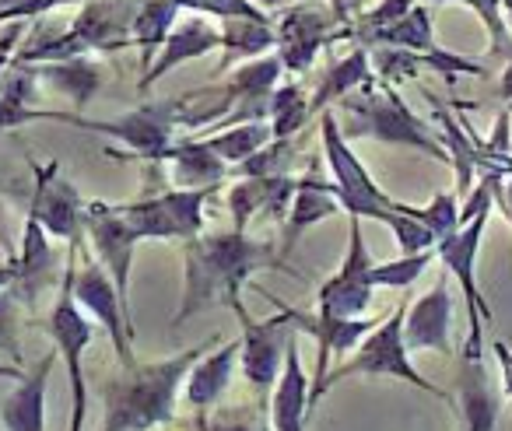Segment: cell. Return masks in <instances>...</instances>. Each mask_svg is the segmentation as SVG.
<instances>
[{
	"instance_id": "1",
	"label": "cell",
	"mask_w": 512,
	"mask_h": 431,
	"mask_svg": "<svg viewBox=\"0 0 512 431\" xmlns=\"http://www.w3.org/2000/svg\"><path fill=\"white\" fill-rule=\"evenodd\" d=\"M260 270H278V274H295L285 263L281 249L274 242L253 239L249 232H214L193 235L183 242V302L172 319V330L186 323L190 316L214 305L235 309V316L246 319L242 305V288Z\"/></svg>"
},
{
	"instance_id": "2",
	"label": "cell",
	"mask_w": 512,
	"mask_h": 431,
	"mask_svg": "<svg viewBox=\"0 0 512 431\" xmlns=\"http://www.w3.org/2000/svg\"><path fill=\"white\" fill-rule=\"evenodd\" d=\"M221 333L207 337L204 344H193L186 351L172 354L165 361H148V365H130L123 375L106 382L102 400H106V417L102 431H151L158 424H169L176 417L179 386L190 375L193 361L221 344Z\"/></svg>"
},
{
	"instance_id": "3",
	"label": "cell",
	"mask_w": 512,
	"mask_h": 431,
	"mask_svg": "<svg viewBox=\"0 0 512 431\" xmlns=\"http://www.w3.org/2000/svg\"><path fill=\"white\" fill-rule=\"evenodd\" d=\"M355 375H386V379H400V382H407V386H414V389H421V393H428V396H435V400L456 407L453 396H449L446 389H439L435 382H428L425 375H418V368H414L411 351H407V344H404V305H397L393 312H386V316L379 319V323L372 326L362 340H358L351 358H344L341 365L327 368V375L309 386V410H313L316 403H320L323 396L337 386V382L355 379Z\"/></svg>"
},
{
	"instance_id": "4",
	"label": "cell",
	"mask_w": 512,
	"mask_h": 431,
	"mask_svg": "<svg viewBox=\"0 0 512 431\" xmlns=\"http://www.w3.org/2000/svg\"><path fill=\"white\" fill-rule=\"evenodd\" d=\"M334 113H341L344 120V137H369L379 144H393V148H411L421 155H432L439 162H449L446 148L432 137V130L404 106L397 92L390 85H376V81H362L355 92H348L337 102Z\"/></svg>"
},
{
	"instance_id": "5",
	"label": "cell",
	"mask_w": 512,
	"mask_h": 431,
	"mask_svg": "<svg viewBox=\"0 0 512 431\" xmlns=\"http://www.w3.org/2000/svg\"><path fill=\"white\" fill-rule=\"evenodd\" d=\"M78 249L81 246H67V267H64V281H60V298L53 305L50 319H46V333L53 337L57 351L67 361V382H71V431L85 428L88 417V382H85V351L92 344V319L85 316V309L74 298V267H78Z\"/></svg>"
},
{
	"instance_id": "6",
	"label": "cell",
	"mask_w": 512,
	"mask_h": 431,
	"mask_svg": "<svg viewBox=\"0 0 512 431\" xmlns=\"http://www.w3.org/2000/svg\"><path fill=\"white\" fill-rule=\"evenodd\" d=\"M488 218L491 211L474 214V218L456 225V232H449L435 246V256L442 260V267L460 281L463 305H467V344H463V358H474V361H484V319L491 323L488 298L477 291V253H481Z\"/></svg>"
},
{
	"instance_id": "7",
	"label": "cell",
	"mask_w": 512,
	"mask_h": 431,
	"mask_svg": "<svg viewBox=\"0 0 512 431\" xmlns=\"http://www.w3.org/2000/svg\"><path fill=\"white\" fill-rule=\"evenodd\" d=\"M320 141H323V155H327V165H330V176H334L341 211H348L351 218H362V221L365 218L383 221V214L390 211L397 200L379 190V183L369 176V169L358 162L348 137H344L334 106L320 113Z\"/></svg>"
},
{
	"instance_id": "8",
	"label": "cell",
	"mask_w": 512,
	"mask_h": 431,
	"mask_svg": "<svg viewBox=\"0 0 512 431\" xmlns=\"http://www.w3.org/2000/svg\"><path fill=\"white\" fill-rule=\"evenodd\" d=\"M218 186H200V190H162L141 197L134 204H116L137 242L158 239V242H186L204 232V207Z\"/></svg>"
},
{
	"instance_id": "9",
	"label": "cell",
	"mask_w": 512,
	"mask_h": 431,
	"mask_svg": "<svg viewBox=\"0 0 512 431\" xmlns=\"http://www.w3.org/2000/svg\"><path fill=\"white\" fill-rule=\"evenodd\" d=\"M372 260L369 246H365L362 235V218H351L348 228V253H344L341 267L334 277L320 284L316 291V312L323 316H337V319H351V316H365V309L372 305Z\"/></svg>"
},
{
	"instance_id": "10",
	"label": "cell",
	"mask_w": 512,
	"mask_h": 431,
	"mask_svg": "<svg viewBox=\"0 0 512 431\" xmlns=\"http://www.w3.org/2000/svg\"><path fill=\"white\" fill-rule=\"evenodd\" d=\"M71 288H74V298H78L81 309H85L92 319H99L102 330L109 333L120 365L123 368L137 365V358H134V319H130L127 309H123L120 291H116L113 277L106 274V267L92 256L85 267H74Z\"/></svg>"
},
{
	"instance_id": "11",
	"label": "cell",
	"mask_w": 512,
	"mask_h": 431,
	"mask_svg": "<svg viewBox=\"0 0 512 431\" xmlns=\"http://www.w3.org/2000/svg\"><path fill=\"white\" fill-rule=\"evenodd\" d=\"M53 120L113 137V141L127 144L134 151L130 158H144V162H155L158 151L176 141V123H172L169 102H151V106L134 109V113L120 116V120H85L81 113H53Z\"/></svg>"
},
{
	"instance_id": "12",
	"label": "cell",
	"mask_w": 512,
	"mask_h": 431,
	"mask_svg": "<svg viewBox=\"0 0 512 431\" xmlns=\"http://www.w3.org/2000/svg\"><path fill=\"white\" fill-rule=\"evenodd\" d=\"M278 46L274 53L281 57L285 71L306 74L316 64L323 46H330L334 39L348 36V25L327 8H313V4H299L288 8L278 22Z\"/></svg>"
},
{
	"instance_id": "13",
	"label": "cell",
	"mask_w": 512,
	"mask_h": 431,
	"mask_svg": "<svg viewBox=\"0 0 512 431\" xmlns=\"http://www.w3.org/2000/svg\"><path fill=\"white\" fill-rule=\"evenodd\" d=\"M85 235H88V242H92L95 260H99L102 267H106V274L113 277L123 309H127V316H130V270H134L137 235L130 232V225L123 221L120 207L102 204V200L85 204Z\"/></svg>"
},
{
	"instance_id": "14",
	"label": "cell",
	"mask_w": 512,
	"mask_h": 431,
	"mask_svg": "<svg viewBox=\"0 0 512 431\" xmlns=\"http://www.w3.org/2000/svg\"><path fill=\"white\" fill-rule=\"evenodd\" d=\"M36 172V193H32L29 214L46 228V235H57L67 246H81L85 235V200L78 197L67 179H60V165H32Z\"/></svg>"
},
{
	"instance_id": "15",
	"label": "cell",
	"mask_w": 512,
	"mask_h": 431,
	"mask_svg": "<svg viewBox=\"0 0 512 431\" xmlns=\"http://www.w3.org/2000/svg\"><path fill=\"white\" fill-rule=\"evenodd\" d=\"M242 333H239V368L246 375V382L260 393L274 389L285 365V351L288 340L295 337V330L285 323L281 316H271L264 323H256L253 316L239 319Z\"/></svg>"
},
{
	"instance_id": "16",
	"label": "cell",
	"mask_w": 512,
	"mask_h": 431,
	"mask_svg": "<svg viewBox=\"0 0 512 431\" xmlns=\"http://www.w3.org/2000/svg\"><path fill=\"white\" fill-rule=\"evenodd\" d=\"M271 298V295H267ZM274 305H278V316L285 319L292 330L306 333V337H313L316 344H320V358H316V375H309V386L313 382H320L323 375H327L330 361L341 358V354H348V347H355L358 340L365 337V333L372 330V326L379 323V319H365V316H351V319H337V316H323V312H306V309H292V305L278 302V298H271Z\"/></svg>"
},
{
	"instance_id": "17",
	"label": "cell",
	"mask_w": 512,
	"mask_h": 431,
	"mask_svg": "<svg viewBox=\"0 0 512 431\" xmlns=\"http://www.w3.org/2000/svg\"><path fill=\"white\" fill-rule=\"evenodd\" d=\"M449 330H453V295L446 277H439L425 295L414 298L411 309H404V344L411 354H449L453 351Z\"/></svg>"
},
{
	"instance_id": "18",
	"label": "cell",
	"mask_w": 512,
	"mask_h": 431,
	"mask_svg": "<svg viewBox=\"0 0 512 431\" xmlns=\"http://www.w3.org/2000/svg\"><path fill=\"white\" fill-rule=\"evenodd\" d=\"M137 4L141 0H85L71 32L85 46V53H116L130 46Z\"/></svg>"
},
{
	"instance_id": "19",
	"label": "cell",
	"mask_w": 512,
	"mask_h": 431,
	"mask_svg": "<svg viewBox=\"0 0 512 431\" xmlns=\"http://www.w3.org/2000/svg\"><path fill=\"white\" fill-rule=\"evenodd\" d=\"M221 46V32L214 29L211 22H204V18H186V22L172 25V32L165 36L162 50L155 53V60L148 64V71L141 74V92H148L151 85H158V81L165 78V74H172L176 67L190 64V60H200L207 57V53H214Z\"/></svg>"
},
{
	"instance_id": "20",
	"label": "cell",
	"mask_w": 512,
	"mask_h": 431,
	"mask_svg": "<svg viewBox=\"0 0 512 431\" xmlns=\"http://www.w3.org/2000/svg\"><path fill=\"white\" fill-rule=\"evenodd\" d=\"M295 193L292 176H264V179H249L242 176L239 183L228 190V211L239 232H249V225L260 218L281 221L288 214Z\"/></svg>"
},
{
	"instance_id": "21",
	"label": "cell",
	"mask_w": 512,
	"mask_h": 431,
	"mask_svg": "<svg viewBox=\"0 0 512 431\" xmlns=\"http://www.w3.org/2000/svg\"><path fill=\"white\" fill-rule=\"evenodd\" d=\"M155 162H162L169 169L172 186L179 190H200V186H221V179L228 176V162L221 155H214L200 137H179L169 148H162L155 155Z\"/></svg>"
},
{
	"instance_id": "22",
	"label": "cell",
	"mask_w": 512,
	"mask_h": 431,
	"mask_svg": "<svg viewBox=\"0 0 512 431\" xmlns=\"http://www.w3.org/2000/svg\"><path fill=\"white\" fill-rule=\"evenodd\" d=\"M235 361H239V337L232 340H221L218 351H207L193 361L190 375L183 382V396L197 417H204L214 403L225 396V389L232 386V375H235Z\"/></svg>"
},
{
	"instance_id": "23",
	"label": "cell",
	"mask_w": 512,
	"mask_h": 431,
	"mask_svg": "<svg viewBox=\"0 0 512 431\" xmlns=\"http://www.w3.org/2000/svg\"><path fill=\"white\" fill-rule=\"evenodd\" d=\"M309 417V375L302 368L299 337L288 340L285 365L271 396V431H306Z\"/></svg>"
},
{
	"instance_id": "24",
	"label": "cell",
	"mask_w": 512,
	"mask_h": 431,
	"mask_svg": "<svg viewBox=\"0 0 512 431\" xmlns=\"http://www.w3.org/2000/svg\"><path fill=\"white\" fill-rule=\"evenodd\" d=\"M337 211H341V200H337L334 183H320L316 176L295 179L292 204H288V214H285V235H281V246H278L281 256L288 260L295 242H299L309 228L320 225V221H330Z\"/></svg>"
},
{
	"instance_id": "25",
	"label": "cell",
	"mask_w": 512,
	"mask_h": 431,
	"mask_svg": "<svg viewBox=\"0 0 512 431\" xmlns=\"http://www.w3.org/2000/svg\"><path fill=\"white\" fill-rule=\"evenodd\" d=\"M53 246L46 228L39 225L32 214H25V232H22V253L15 260V281L8 284L18 295L22 305H36L39 291L53 284Z\"/></svg>"
},
{
	"instance_id": "26",
	"label": "cell",
	"mask_w": 512,
	"mask_h": 431,
	"mask_svg": "<svg viewBox=\"0 0 512 431\" xmlns=\"http://www.w3.org/2000/svg\"><path fill=\"white\" fill-rule=\"evenodd\" d=\"M53 354L36 361L32 372H22L15 393L0 407V421L4 431H46V386H50L53 372Z\"/></svg>"
},
{
	"instance_id": "27",
	"label": "cell",
	"mask_w": 512,
	"mask_h": 431,
	"mask_svg": "<svg viewBox=\"0 0 512 431\" xmlns=\"http://www.w3.org/2000/svg\"><path fill=\"white\" fill-rule=\"evenodd\" d=\"M456 382H460V403H456V410L463 417V431H495L498 414H502V396L491 389L484 361L463 358Z\"/></svg>"
},
{
	"instance_id": "28",
	"label": "cell",
	"mask_w": 512,
	"mask_h": 431,
	"mask_svg": "<svg viewBox=\"0 0 512 431\" xmlns=\"http://www.w3.org/2000/svg\"><path fill=\"white\" fill-rule=\"evenodd\" d=\"M218 32H221L218 50L225 53L218 71H232V64H239V60L264 57V53H274V46H278L274 25L256 22V18H221Z\"/></svg>"
},
{
	"instance_id": "29",
	"label": "cell",
	"mask_w": 512,
	"mask_h": 431,
	"mask_svg": "<svg viewBox=\"0 0 512 431\" xmlns=\"http://www.w3.org/2000/svg\"><path fill=\"white\" fill-rule=\"evenodd\" d=\"M369 78H372V60H369V50H365V46L351 50L348 57L334 60V64L327 67V74H323V81L316 85V95L309 99L313 116L323 113V109H330V106H337L344 95L355 92V88Z\"/></svg>"
},
{
	"instance_id": "30",
	"label": "cell",
	"mask_w": 512,
	"mask_h": 431,
	"mask_svg": "<svg viewBox=\"0 0 512 431\" xmlns=\"http://www.w3.org/2000/svg\"><path fill=\"white\" fill-rule=\"evenodd\" d=\"M36 74H39V81L53 85L60 95H67L78 113L92 102V95L99 92V85H102L99 64L88 60V57H71V60H57V64H43V67H36Z\"/></svg>"
},
{
	"instance_id": "31",
	"label": "cell",
	"mask_w": 512,
	"mask_h": 431,
	"mask_svg": "<svg viewBox=\"0 0 512 431\" xmlns=\"http://www.w3.org/2000/svg\"><path fill=\"white\" fill-rule=\"evenodd\" d=\"M179 15L176 0H141L137 4L134 25H130V43L141 50V67L148 71V64L155 60V53L162 50L165 36L172 32Z\"/></svg>"
},
{
	"instance_id": "32",
	"label": "cell",
	"mask_w": 512,
	"mask_h": 431,
	"mask_svg": "<svg viewBox=\"0 0 512 431\" xmlns=\"http://www.w3.org/2000/svg\"><path fill=\"white\" fill-rule=\"evenodd\" d=\"M214 155H221L228 162V169H235L239 162H246L253 151H260L271 141V123L267 120H249V123H232V127L218 130L211 137H200Z\"/></svg>"
},
{
	"instance_id": "33",
	"label": "cell",
	"mask_w": 512,
	"mask_h": 431,
	"mask_svg": "<svg viewBox=\"0 0 512 431\" xmlns=\"http://www.w3.org/2000/svg\"><path fill=\"white\" fill-rule=\"evenodd\" d=\"M369 46H397V50H411V53H428L435 50V36H432V18L421 4H414L404 18H397L393 25H386Z\"/></svg>"
},
{
	"instance_id": "34",
	"label": "cell",
	"mask_w": 512,
	"mask_h": 431,
	"mask_svg": "<svg viewBox=\"0 0 512 431\" xmlns=\"http://www.w3.org/2000/svg\"><path fill=\"white\" fill-rule=\"evenodd\" d=\"M383 225L393 232V242H397L404 253H428V249L439 246V235L425 225V221L414 214L411 204H393L390 211L383 214Z\"/></svg>"
},
{
	"instance_id": "35",
	"label": "cell",
	"mask_w": 512,
	"mask_h": 431,
	"mask_svg": "<svg viewBox=\"0 0 512 431\" xmlns=\"http://www.w3.org/2000/svg\"><path fill=\"white\" fill-rule=\"evenodd\" d=\"M292 162H295V144H292V137H271V141H267L264 148L253 151V155H249L246 162L235 165L232 172H239V176H249V179L288 176Z\"/></svg>"
},
{
	"instance_id": "36",
	"label": "cell",
	"mask_w": 512,
	"mask_h": 431,
	"mask_svg": "<svg viewBox=\"0 0 512 431\" xmlns=\"http://www.w3.org/2000/svg\"><path fill=\"white\" fill-rule=\"evenodd\" d=\"M435 4H467V8L484 22V29H488L491 57L512 60V32H509V25H505L502 0H435Z\"/></svg>"
},
{
	"instance_id": "37",
	"label": "cell",
	"mask_w": 512,
	"mask_h": 431,
	"mask_svg": "<svg viewBox=\"0 0 512 431\" xmlns=\"http://www.w3.org/2000/svg\"><path fill=\"white\" fill-rule=\"evenodd\" d=\"M432 256H435V249H428V253H404V256H397V260L376 263V267H372V284H376V288H411L428 270Z\"/></svg>"
},
{
	"instance_id": "38",
	"label": "cell",
	"mask_w": 512,
	"mask_h": 431,
	"mask_svg": "<svg viewBox=\"0 0 512 431\" xmlns=\"http://www.w3.org/2000/svg\"><path fill=\"white\" fill-rule=\"evenodd\" d=\"M414 214H418L439 239H446V235L456 232V225H460V200H456V193H439V197H432V204L414 207Z\"/></svg>"
},
{
	"instance_id": "39",
	"label": "cell",
	"mask_w": 512,
	"mask_h": 431,
	"mask_svg": "<svg viewBox=\"0 0 512 431\" xmlns=\"http://www.w3.org/2000/svg\"><path fill=\"white\" fill-rule=\"evenodd\" d=\"M22 302L11 288H0V351L11 354L15 365H22V347H18V323H22Z\"/></svg>"
},
{
	"instance_id": "40",
	"label": "cell",
	"mask_w": 512,
	"mask_h": 431,
	"mask_svg": "<svg viewBox=\"0 0 512 431\" xmlns=\"http://www.w3.org/2000/svg\"><path fill=\"white\" fill-rule=\"evenodd\" d=\"M179 11H200L214 18H256V22H271L267 11H260L249 0H176Z\"/></svg>"
},
{
	"instance_id": "41",
	"label": "cell",
	"mask_w": 512,
	"mask_h": 431,
	"mask_svg": "<svg viewBox=\"0 0 512 431\" xmlns=\"http://www.w3.org/2000/svg\"><path fill=\"white\" fill-rule=\"evenodd\" d=\"M197 431H271V428H264V424L256 421L253 410H221V414H214L211 421L200 417Z\"/></svg>"
},
{
	"instance_id": "42",
	"label": "cell",
	"mask_w": 512,
	"mask_h": 431,
	"mask_svg": "<svg viewBox=\"0 0 512 431\" xmlns=\"http://www.w3.org/2000/svg\"><path fill=\"white\" fill-rule=\"evenodd\" d=\"M18 39H22V22H15L8 29V36L0 39V78H4V71L11 67V50L18 46Z\"/></svg>"
},
{
	"instance_id": "43",
	"label": "cell",
	"mask_w": 512,
	"mask_h": 431,
	"mask_svg": "<svg viewBox=\"0 0 512 431\" xmlns=\"http://www.w3.org/2000/svg\"><path fill=\"white\" fill-rule=\"evenodd\" d=\"M495 358H498V368H502V386H505V396H512V351L498 340L495 344Z\"/></svg>"
},
{
	"instance_id": "44",
	"label": "cell",
	"mask_w": 512,
	"mask_h": 431,
	"mask_svg": "<svg viewBox=\"0 0 512 431\" xmlns=\"http://www.w3.org/2000/svg\"><path fill=\"white\" fill-rule=\"evenodd\" d=\"M327 4H330V11H334V15L341 18L344 25H348L351 18L362 11V0H327Z\"/></svg>"
},
{
	"instance_id": "45",
	"label": "cell",
	"mask_w": 512,
	"mask_h": 431,
	"mask_svg": "<svg viewBox=\"0 0 512 431\" xmlns=\"http://www.w3.org/2000/svg\"><path fill=\"white\" fill-rule=\"evenodd\" d=\"M498 95H502L505 102H512V60H505V67H502V81H498Z\"/></svg>"
},
{
	"instance_id": "46",
	"label": "cell",
	"mask_w": 512,
	"mask_h": 431,
	"mask_svg": "<svg viewBox=\"0 0 512 431\" xmlns=\"http://www.w3.org/2000/svg\"><path fill=\"white\" fill-rule=\"evenodd\" d=\"M11 281H15V260L4 263V267H0V288H8Z\"/></svg>"
},
{
	"instance_id": "47",
	"label": "cell",
	"mask_w": 512,
	"mask_h": 431,
	"mask_svg": "<svg viewBox=\"0 0 512 431\" xmlns=\"http://www.w3.org/2000/svg\"><path fill=\"white\" fill-rule=\"evenodd\" d=\"M249 4H256L260 11H271V8H281V4H288V0H249Z\"/></svg>"
},
{
	"instance_id": "48",
	"label": "cell",
	"mask_w": 512,
	"mask_h": 431,
	"mask_svg": "<svg viewBox=\"0 0 512 431\" xmlns=\"http://www.w3.org/2000/svg\"><path fill=\"white\" fill-rule=\"evenodd\" d=\"M0 246L11 253V235H8V228H4V214H0Z\"/></svg>"
},
{
	"instance_id": "49",
	"label": "cell",
	"mask_w": 512,
	"mask_h": 431,
	"mask_svg": "<svg viewBox=\"0 0 512 431\" xmlns=\"http://www.w3.org/2000/svg\"><path fill=\"white\" fill-rule=\"evenodd\" d=\"M0 375H11V379H22V368H18V365H0Z\"/></svg>"
},
{
	"instance_id": "50",
	"label": "cell",
	"mask_w": 512,
	"mask_h": 431,
	"mask_svg": "<svg viewBox=\"0 0 512 431\" xmlns=\"http://www.w3.org/2000/svg\"><path fill=\"white\" fill-rule=\"evenodd\" d=\"M505 25H509V32H512V11H505Z\"/></svg>"
}]
</instances>
